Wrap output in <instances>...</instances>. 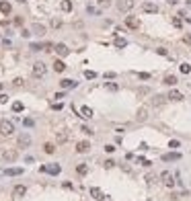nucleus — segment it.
<instances>
[{"instance_id":"13","label":"nucleus","mask_w":191,"mask_h":201,"mask_svg":"<svg viewBox=\"0 0 191 201\" xmlns=\"http://www.w3.org/2000/svg\"><path fill=\"white\" fill-rule=\"evenodd\" d=\"M88 150H91V144H88V142H78V144H76V152L86 154Z\"/></svg>"},{"instance_id":"12","label":"nucleus","mask_w":191,"mask_h":201,"mask_svg":"<svg viewBox=\"0 0 191 201\" xmlns=\"http://www.w3.org/2000/svg\"><path fill=\"white\" fill-rule=\"evenodd\" d=\"M169 97H162V94H156V97L152 98L150 103H152V107H162V105H164V101H167Z\"/></svg>"},{"instance_id":"3","label":"nucleus","mask_w":191,"mask_h":201,"mask_svg":"<svg viewBox=\"0 0 191 201\" xmlns=\"http://www.w3.org/2000/svg\"><path fill=\"white\" fill-rule=\"evenodd\" d=\"M117 8L121 12H130L134 8V0H117Z\"/></svg>"},{"instance_id":"26","label":"nucleus","mask_w":191,"mask_h":201,"mask_svg":"<svg viewBox=\"0 0 191 201\" xmlns=\"http://www.w3.org/2000/svg\"><path fill=\"white\" fill-rule=\"evenodd\" d=\"M0 12H2V15H8L10 12V4L8 2H0Z\"/></svg>"},{"instance_id":"9","label":"nucleus","mask_w":191,"mask_h":201,"mask_svg":"<svg viewBox=\"0 0 191 201\" xmlns=\"http://www.w3.org/2000/svg\"><path fill=\"white\" fill-rule=\"evenodd\" d=\"M54 51H56V54L60 55V58H64V55H68V54H70V49L66 47V45H64V43H58V45H56V47H54Z\"/></svg>"},{"instance_id":"36","label":"nucleus","mask_w":191,"mask_h":201,"mask_svg":"<svg viewBox=\"0 0 191 201\" xmlns=\"http://www.w3.org/2000/svg\"><path fill=\"white\" fill-rule=\"evenodd\" d=\"M84 76H86V78L91 80V78H95V76H97V74H95L93 70H86V72H84Z\"/></svg>"},{"instance_id":"35","label":"nucleus","mask_w":191,"mask_h":201,"mask_svg":"<svg viewBox=\"0 0 191 201\" xmlns=\"http://www.w3.org/2000/svg\"><path fill=\"white\" fill-rule=\"evenodd\" d=\"M80 132H82V133H86V136H91V133H93V129H91V127H86V125H82V127H80Z\"/></svg>"},{"instance_id":"10","label":"nucleus","mask_w":191,"mask_h":201,"mask_svg":"<svg viewBox=\"0 0 191 201\" xmlns=\"http://www.w3.org/2000/svg\"><path fill=\"white\" fill-rule=\"evenodd\" d=\"M29 144H31V136H29V133H21V136H19V146L21 148H27Z\"/></svg>"},{"instance_id":"19","label":"nucleus","mask_w":191,"mask_h":201,"mask_svg":"<svg viewBox=\"0 0 191 201\" xmlns=\"http://www.w3.org/2000/svg\"><path fill=\"white\" fill-rule=\"evenodd\" d=\"M60 84H62V89H74V86H76V82H74V80H70V78H64Z\"/></svg>"},{"instance_id":"21","label":"nucleus","mask_w":191,"mask_h":201,"mask_svg":"<svg viewBox=\"0 0 191 201\" xmlns=\"http://www.w3.org/2000/svg\"><path fill=\"white\" fill-rule=\"evenodd\" d=\"M54 70L56 72H64V70H66V64H64L62 60H56L54 62Z\"/></svg>"},{"instance_id":"20","label":"nucleus","mask_w":191,"mask_h":201,"mask_svg":"<svg viewBox=\"0 0 191 201\" xmlns=\"http://www.w3.org/2000/svg\"><path fill=\"white\" fill-rule=\"evenodd\" d=\"M169 98H171V101H183V94L179 93V90H171V93H169Z\"/></svg>"},{"instance_id":"28","label":"nucleus","mask_w":191,"mask_h":201,"mask_svg":"<svg viewBox=\"0 0 191 201\" xmlns=\"http://www.w3.org/2000/svg\"><path fill=\"white\" fill-rule=\"evenodd\" d=\"M43 150H45L47 154H54V152H56V146H54V144H45Z\"/></svg>"},{"instance_id":"45","label":"nucleus","mask_w":191,"mask_h":201,"mask_svg":"<svg viewBox=\"0 0 191 201\" xmlns=\"http://www.w3.org/2000/svg\"><path fill=\"white\" fill-rule=\"evenodd\" d=\"M169 4H177V2H179V0H167Z\"/></svg>"},{"instance_id":"47","label":"nucleus","mask_w":191,"mask_h":201,"mask_svg":"<svg viewBox=\"0 0 191 201\" xmlns=\"http://www.w3.org/2000/svg\"><path fill=\"white\" fill-rule=\"evenodd\" d=\"M17 2H27V0H17Z\"/></svg>"},{"instance_id":"44","label":"nucleus","mask_w":191,"mask_h":201,"mask_svg":"<svg viewBox=\"0 0 191 201\" xmlns=\"http://www.w3.org/2000/svg\"><path fill=\"white\" fill-rule=\"evenodd\" d=\"M6 101H8V97H6V94H0V103H6Z\"/></svg>"},{"instance_id":"33","label":"nucleus","mask_w":191,"mask_h":201,"mask_svg":"<svg viewBox=\"0 0 191 201\" xmlns=\"http://www.w3.org/2000/svg\"><path fill=\"white\" fill-rule=\"evenodd\" d=\"M12 84L19 89V86H23V84H25V80H23V78H15V80H12Z\"/></svg>"},{"instance_id":"16","label":"nucleus","mask_w":191,"mask_h":201,"mask_svg":"<svg viewBox=\"0 0 191 201\" xmlns=\"http://www.w3.org/2000/svg\"><path fill=\"white\" fill-rule=\"evenodd\" d=\"M179 158H181V154H179V152H171V154H164L162 160H164V162H173V160H179Z\"/></svg>"},{"instance_id":"1","label":"nucleus","mask_w":191,"mask_h":201,"mask_svg":"<svg viewBox=\"0 0 191 201\" xmlns=\"http://www.w3.org/2000/svg\"><path fill=\"white\" fill-rule=\"evenodd\" d=\"M15 133V125H12V121H0V136H4V137H10Z\"/></svg>"},{"instance_id":"30","label":"nucleus","mask_w":191,"mask_h":201,"mask_svg":"<svg viewBox=\"0 0 191 201\" xmlns=\"http://www.w3.org/2000/svg\"><path fill=\"white\" fill-rule=\"evenodd\" d=\"M115 45H117V47H125L127 41H125V39H121V37H117V39H115Z\"/></svg>"},{"instance_id":"38","label":"nucleus","mask_w":191,"mask_h":201,"mask_svg":"<svg viewBox=\"0 0 191 201\" xmlns=\"http://www.w3.org/2000/svg\"><path fill=\"white\" fill-rule=\"evenodd\" d=\"M107 90H117V84L115 82H107Z\"/></svg>"},{"instance_id":"27","label":"nucleus","mask_w":191,"mask_h":201,"mask_svg":"<svg viewBox=\"0 0 191 201\" xmlns=\"http://www.w3.org/2000/svg\"><path fill=\"white\" fill-rule=\"evenodd\" d=\"M76 172H78V175H86L88 166H86V164H78V166H76Z\"/></svg>"},{"instance_id":"43","label":"nucleus","mask_w":191,"mask_h":201,"mask_svg":"<svg viewBox=\"0 0 191 201\" xmlns=\"http://www.w3.org/2000/svg\"><path fill=\"white\" fill-rule=\"evenodd\" d=\"M169 146H171V148H179V142H177V140H173V142L169 144Z\"/></svg>"},{"instance_id":"11","label":"nucleus","mask_w":191,"mask_h":201,"mask_svg":"<svg viewBox=\"0 0 191 201\" xmlns=\"http://www.w3.org/2000/svg\"><path fill=\"white\" fill-rule=\"evenodd\" d=\"M91 197H93V199H99V201H105V195L99 187H93V189H91Z\"/></svg>"},{"instance_id":"31","label":"nucleus","mask_w":191,"mask_h":201,"mask_svg":"<svg viewBox=\"0 0 191 201\" xmlns=\"http://www.w3.org/2000/svg\"><path fill=\"white\" fill-rule=\"evenodd\" d=\"M181 72H183V74H189V72H191V66H189V64H181Z\"/></svg>"},{"instance_id":"42","label":"nucleus","mask_w":191,"mask_h":201,"mask_svg":"<svg viewBox=\"0 0 191 201\" xmlns=\"http://www.w3.org/2000/svg\"><path fill=\"white\" fill-rule=\"evenodd\" d=\"M173 25H175V27H181L183 23H181V21H179V19H173Z\"/></svg>"},{"instance_id":"37","label":"nucleus","mask_w":191,"mask_h":201,"mask_svg":"<svg viewBox=\"0 0 191 201\" xmlns=\"http://www.w3.org/2000/svg\"><path fill=\"white\" fill-rule=\"evenodd\" d=\"M138 164H142V166H150V160H144V158H138Z\"/></svg>"},{"instance_id":"40","label":"nucleus","mask_w":191,"mask_h":201,"mask_svg":"<svg viewBox=\"0 0 191 201\" xmlns=\"http://www.w3.org/2000/svg\"><path fill=\"white\" fill-rule=\"evenodd\" d=\"M183 41H185L187 45H191V35H185V37H183Z\"/></svg>"},{"instance_id":"25","label":"nucleus","mask_w":191,"mask_h":201,"mask_svg":"<svg viewBox=\"0 0 191 201\" xmlns=\"http://www.w3.org/2000/svg\"><path fill=\"white\" fill-rule=\"evenodd\" d=\"M179 82V80H177V76H171V74H169V76H164V84H169V86H173V84H177Z\"/></svg>"},{"instance_id":"23","label":"nucleus","mask_w":191,"mask_h":201,"mask_svg":"<svg viewBox=\"0 0 191 201\" xmlns=\"http://www.w3.org/2000/svg\"><path fill=\"white\" fill-rule=\"evenodd\" d=\"M80 113H82L84 119H91V117H93V109H91V107H82V109H80Z\"/></svg>"},{"instance_id":"5","label":"nucleus","mask_w":191,"mask_h":201,"mask_svg":"<svg viewBox=\"0 0 191 201\" xmlns=\"http://www.w3.org/2000/svg\"><path fill=\"white\" fill-rule=\"evenodd\" d=\"M60 164H45V166H41V172H47V175H60Z\"/></svg>"},{"instance_id":"41","label":"nucleus","mask_w":191,"mask_h":201,"mask_svg":"<svg viewBox=\"0 0 191 201\" xmlns=\"http://www.w3.org/2000/svg\"><path fill=\"white\" fill-rule=\"evenodd\" d=\"M99 4H101V8H105V6H109V0H101Z\"/></svg>"},{"instance_id":"48","label":"nucleus","mask_w":191,"mask_h":201,"mask_svg":"<svg viewBox=\"0 0 191 201\" xmlns=\"http://www.w3.org/2000/svg\"><path fill=\"white\" fill-rule=\"evenodd\" d=\"M0 90H2V82H0Z\"/></svg>"},{"instance_id":"15","label":"nucleus","mask_w":191,"mask_h":201,"mask_svg":"<svg viewBox=\"0 0 191 201\" xmlns=\"http://www.w3.org/2000/svg\"><path fill=\"white\" fill-rule=\"evenodd\" d=\"M136 119H138V121H146V119H148V109L140 107V109H138V113H136Z\"/></svg>"},{"instance_id":"17","label":"nucleus","mask_w":191,"mask_h":201,"mask_svg":"<svg viewBox=\"0 0 191 201\" xmlns=\"http://www.w3.org/2000/svg\"><path fill=\"white\" fill-rule=\"evenodd\" d=\"M56 142H58V144L68 142V132H58V133H56Z\"/></svg>"},{"instance_id":"7","label":"nucleus","mask_w":191,"mask_h":201,"mask_svg":"<svg viewBox=\"0 0 191 201\" xmlns=\"http://www.w3.org/2000/svg\"><path fill=\"white\" fill-rule=\"evenodd\" d=\"M142 10H144V12H150V15H156V12H158V6L154 4V2H144V4H142Z\"/></svg>"},{"instance_id":"22","label":"nucleus","mask_w":191,"mask_h":201,"mask_svg":"<svg viewBox=\"0 0 191 201\" xmlns=\"http://www.w3.org/2000/svg\"><path fill=\"white\" fill-rule=\"evenodd\" d=\"M60 6H62L64 12H70V10H72V2H70V0H62V2H60Z\"/></svg>"},{"instance_id":"46","label":"nucleus","mask_w":191,"mask_h":201,"mask_svg":"<svg viewBox=\"0 0 191 201\" xmlns=\"http://www.w3.org/2000/svg\"><path fill=\"white\" fill-rule=\"evenodd\" d=\"M187 6H191V0H187Z\"/></svg>"},{"instance_id":"8","label":"nucleus","mask_w":191,"mask_h":201,"mask_svg":"<svg viewBox=\"0 0 191 201\" xmlns=\"http://www.w3.org/2000/svg\"><path fill=\"white\" fill-rule=\"evenodd\" d=\"M160 179H162V183H164L167 187H175V181H173V175H171L169 170H164V172H162V175H160Z\"/></svg>"},{"instance_id":"2","label":"nucleus","mask_w":191,"mask_h":201,"mask_svg":"<svg viewBox=\"0 0 191 201\" xmlns=\"http://www.w3.org/2000/svg\"><path fill=\"white\" fill-rule=\"evenodd\" d=\"M45 72H47V68H45L43 62H35V64H33V76H35V78H43Z\"/></svg>"},{"instance_id":"18","label":"nucleus","mask_w":191,"mask_h":201,"mask_svg":"<svg viewBox=\"0 0 191 201\" xmlns=\"http://www.w3.org/2000/svg\"><path fill=\"white\" fill-rule=\"evenodd\" d=\"M12 193H15V197H23L25 193H27V187H25V185H17Z\"/></svg>"},{"instance_id":"24","label":"nucleus","mask_w":191,"mask_h":201,"mask_svg":"<svg viewBox=\"0 0 191 201\" xmlns=\"http://www.w3.org/2000/svg\"><path fill=\"white\" fill-rule=\"evenodd\" d=\"M33 33L43 35V33H45V27H43V25H39V23H35V25H33Z\"/></svg>"},{"instance_id":"34","label":"nucleus","mask_w":191,"mask_h":201,"mask_svg":"<svg viewBox=\"0 0 191 201\" xmlns=\"http://www.w3.org/2000/svg\"><path fill=\"white\" fill-rule=\"evenodd\" d=\"M31 49H33V51H39V49H43V45L41 43H31Z\"/></svg>"},{"instance_id":"4","label":"nucleus","mask_w":191,"mask_h":201,"mask_svg":"<svg viewBox=\"0 0 191 201\" xmlns=\"http://www.w3.org/2000/svg\"><path fill=\"white\" fill-rule=\"evenodd\" d=\"M125 27L127 29H140V19L138 17H125Z\"/></svg>"},{"instance_id":"39","label":"nucleus","mask_w":191,"mask_h":201,"mask_svg":"<svg viewBox=\"0 0 191 201\" xmlns=\"http://www.w3.org/2000/svg\"><path fill=\"white\" fill-rule=\"evenodd\" d=\"M111 166H115V162L113 160H105V168H111Z\"/></svg>"},{"instance_id":"32","label":"nucleus","mask_w":191,"mask_h":201,"mask_svg":"<svg viewBox=\"0 0 191 201\" xmlns=\"http://www.w3.org/2000/svg\"><path fill=\"white\" fill-rule=\"evenodd\" d=\"M51 27H54V29L62 27V21H60V19H51Z\"/></svg>"},{"instance_id":"6","label":"nucleus","mask_w":191,"mask_h":201,"mask_svg":"<svg viewBox=\"0 0 191 201\" xmlns=\"http://www.w3.org/2000/svg\"><path fill=\"white\" fill-rule=\"evenodd\" d=\"M2 158H4L6 162H15L17 158H19V152H17V150H4V152H2Z\"/></svg>"},{"instance_id":"29","label":"nucleus","mask_w":191,"mask_h":201,"mask_svg":"<svg viewBox=\"0 0 191 201\" xmlns=\"http://www.w3.org/2000/svg\"><path fill=\"white\" fill-rule=\"evenodd\" d=\"M12 111H15V113H21V111H23V103H19V101H17V103H12Z\"/></svg>"},{"instance_id":"14","label":"nucleus","mask_w":191,"mask_h":201,"mask_svg":"<svg viewBox=\"0 0 191 201\" xmlns=\"http://www.w3.org/2000/svg\"><path fill=\"white\" fill-rule=\"evenodd\" d=\"M4 175H8V177H19V175H23V168L19 166H12V168H6Z\"/></svg>"}]
</instances>
